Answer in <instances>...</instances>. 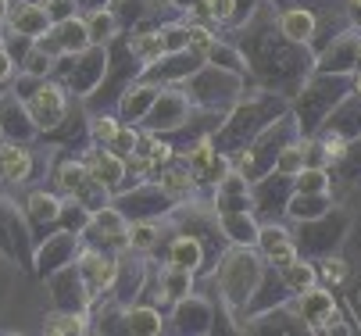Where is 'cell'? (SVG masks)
Segmentation results:
<instances>
[{
    "instance_id": "obj_39",
    "label": "cell",
    "mask_w": 361,
    "mask_h": 336,
    "mask_svg": "<svg viewBox=\"0 0 361 336\" xmlns=\"http://www.w3.org/2000/svg\"><path fill=\"white\" fill-rule=\"evenodd\" d=\"M0 139H4V125H0Z\"/></svg>"
},
{
    "instance_id": "obj_21",
    "label": "cell",
    "mask_w": 361,
    "mask_h": 336,
    "mask_svg": "<svg viewBox=\"0 0 361 336\" xmlns=\"http://www.w3.org/2000/svg\"><path fill=\"white\" fill-rule=\"evenodd\" d=\"M47 332H86V315L82 311H58V315H47L43 318Z\"/></svg>"
},
{
    "instance_id": "obj_10",
    "label": "cell",
    "mask_w": 361,
    "mask_h": 336,
    "mask_svg": "<svg viewBox=\"0 0 361 336\" xmlns=\"http://www.w3.org/2000/svg\"><path fill=\"white\" fill-rule=\"evenodd\" d=\"M54 39H58V46H61V54H82L86 46L93 43L86 22H79V18H61V22L54 25Z\"/></svg>"
},
{
    "instance_id": "obj_9",
    "label": "cell",
    "mask_w": 361,
    "mask_h": 336,
    "mask_svg": "<svg viewBox=\"0 0 361 336\" xmlns=\"http://www.w3.org/2000/svg\"><path fill=\"white\" fill-rule=\"evenodd\" d=\"M29 172H32V154L18 143H0V179L25 182Z\"/></svg>"
},
{
    "instance_id": "obj_18",
    "label": "cell",
    "mask_w": 361,
    "mask_h": 336,
    "mask_svg": "<svg viewBox=\"0 0 361 336\" xmlns=\"http://www.w3.org/2000/svg\"><path fill=\"white\" fill-rule=\"evenodd\" d=\"M158 236H161L158 222H133V225L126 229V244H129L133 251H150L154 244H158Z\"/></svg>"
},
{
    "instance_id": "obj_4",
    "label": "cell",
    "mask_w": 361,
    "mask_h": 336,
    "mask_svg": "<svg viewBox=\"0 0 361 336\" xmlns=\"http://www.w3.org/2000/svg\"><path fill=\"white\" fill-rule=\"evenodd\" d=\"M65 89L61 86H39V89H32V97H29V104H25V111H29V118L39 125V129H50V125H58L61 118H65Z\"/></svg>"
},
{
    "instance_id": "obj_14",
    "label": "cell",
    "mask_w": 361,
    "mask_h": 336,
    "mask_svg": "<svg viewBox=\"0 0 361 336\" xmlns=\"http://www.w3.org/2000/svg\"><path fill=\"white\" fill-rule=\"evenodd\" d=\"M190 275H193V272L169 265L165 275H161V294H158V297H161V301H183V297H190V286H193Z\"/></svg>"
},
{
    "instance_id": "obj_26",
    "label": "cell",
    "mask_w": 361,
    "mask_h": 336,
    "mask_svg": "<svg viewBox=\"0 0 361 336\" xmlns=\"http://www.w3.org/2000/svg\"><path fill=\"white\" fill-rule=\"evenodd\" d=\"M118 129H122V125H118L115 118H108V115H100V118H93V125H90L93 139H97V143H104V147H108V143H111V139L118 136Z\"/></svg>"
},
{
    "instance_id": "obj_28",
    "label": "cell",
    "mask_w": 361,
    "mask_h": 336,
    "mask_svg": "<svg viewBox=\"0 0 361 336\" xmlns=\"http://www.w3.org/2000/svg\"><path fill=\"white\" fill-rule=\"evenodd\" d=\"M136 139H140V132H133V129H118V136L108 143V147H111L115 154H122V158H133V151H136Z\"/></svg>"
},
{
    "instance_id": "obj_8",
    "label": "cell",
    "mask_w": 361,
    "mask_h": 336,
    "mask_svg": "<svg viewBox=\"0 0 361 336\" xmlns=\"http://www.w3.org/2000/svg\"><path fill=\"white\" fill-rule=\"evenodd\" d=\"M183 118H186V97H179V93H161L154 101V108L147 111L150 129H176L183 125Z\"/></svg>"
},
{
    "instance_id": "obj_2",
    "label": "cell",
    "mask_w": 361,
    "mask_h": 336,
    "mask_svg": "<svg viewBox=\"0 0 361 336\" xmlns=\"http://www.w3.org/2000/svg\"><path fill=\"white\" fill-rule=\"evenodd\" d=\"M297 315L307 322L312 332H329L333 322H336V301L329 290H315L307 286L304 294H297Z\"/></svg>"
},
{
    "instance_id": "obj_5",
    "label": "cell",
    "mask_w": 361,
    "mask_h": 336,
    "mask_svg": "<svg viewBox=\"0 0 361 336\" xmlns=\"http://www.w3.org/2000/svg\"><path fill=\"white\" fill-rule=\"evenodd\" d=\"M8 22H11V29H15L18 36H29V39H39V36H47L50 29H54V18H50V11L39 8V4H32V0H25V4H15V8L8 11Z\"/></svg>"
},
{
    "instance_id": "obj_24",
    "label": "cell",
    "mask_w": 361,
    "mask_h": 336,
    "mask_svg": "<svg viewBox=\"0 0 361 336\" xmlns=\"http://www.w3.org/2000/svg\"><path fill=\"white\" fill-rule=\"evenodd\" d=\"M304 154H307V143L304 147H286L276 161V172L279 175H300L304 172Z\"/></svg>"
},
{
    "instance_id": "obj_13",
    "label": "cell",
    "mask_w": 361,
    "mask_h": 336,
    "mask_svg": "<svg viewBox=\"0 0 361 336\" xmlns=\"http://www.w3.org/2000/svg\"><path fill=\"white\" fill-rule=\"evenodd\" d=\"M200 258H204V251H200V244H197L193 236H176V239H172L169 265L186 268V272H197V268H200Z\"/></svg>"
},
{
    "instance_id": "obj_25",
    "label": "cell",
    "mask_w": 361,
    "mask_h": 336,
    "mask_svg": "<svg viewBox=\"0 0 361 336\" xmlns=\"http://www.w3.org/2000/svg\"><path fill=\"white\" fill-rule=\"evenodd\" d=\"M50 68H54V51H47L43 43H36V51H32L29 61H25V72H29V75H47Z\"/></svg>"
},
{
    "instance_id": "obj_20",
    "label": "cell",
    "mask_w": 361,
    "mask_h": 336,
    "mask_svg": "<svg viewBox=\"0 0 361 336\" xmlns=\"http://www.w3.org/2000/svg\"><path fill=\"white\" fill-rule=\"evenodd\" d=\"M126 322H129V332H140V336H158L161 332V315L154 308H133L126 315Z\"/></svg>"
},
{
    "instance_id": "obj_11",
    "label": "cell",
    "mask_w": 361,
    "mask_h": 336,
    "mask_svg": "<svg viewBox=\"0 0 361 336\" xmlns=\"http://www.w3.org/2000/svg\"><path fill=\"white\" fill-rule=\"evenodd\" d=\"M158 186H161V194L169 201H186L193 189H197V175L190 172V165H176V168H165L161 172Z\"/></svg>"
},
{
    "instance_id": "obj_29",
    "label": "cell",
    "mask_w": 361,
    "mask_h": 336,
    "mask_svg": "<svg viewBox=\"0 0 361 336\" xmlns=\"http://www.w3.org/2000/svg\"><path fill=\"white\" fill-rule=\"evenodd\" d=\"M297 189H300V194H322V189H326V172H319V168L307 172V168H304Z\"/></svg>"
},
{
    "instance_id": "obj_35",
    "label": "cell",
    "mask_w": 361,
    "mask_h": 336,
    "mask_svg": "<svg viewBox=\"0 0 361 336\" xmlns=\"http://www.w3.org/2000/svg\"><path fill=\"white\" fill-rule=\"evenodd\" d=\"M8 75H11V58H8L4 46H0V82H4Z\"/></svg>"
},
{
    "instance_id": "obj_17",
    "label": "cell",
    "mask_w": 361,
    "mask_h": 336,
    "mask_svg": "<svg viewBox=\"0 0 361 336\" xmlns=\"http://www.w3.org/2000/svg\"><path fill=\"white\" fill-rule=\"evenodd\" d=\"M219 225L229 232V239H236V244H257V229L254 222L247 218V211H236V215H222Z\"/></svg>"
},
{
    "instance_id": "obj_23",
    "label": "cell",
    "mask_w": 361,
    "mask_h": 336,
    "mask_svg": "<svg viewBox=\"0 0 361 336\" xmlns=\"http://www.w3.org/2000/svg\"><path fill=\"white\" fill-rule=\"evenodd\" d=\"M154 101H158V89L140 86V89H133V97H126V101H122V111H126V115H133V118H143V115L154 108Z\"/></svg>"
},
{
    "instance_id": "obj_40",
    "label": "cell",
    "mask_w": 361,
    "mask_h": 336,
    "mask_svg": "<svg viewBox=\"0 0 361 336\" xmlns=\"http://www.w3.org/2000/svg\"><path fill=\"white\" fill-rule=\"evenodd\" d=\"M354 4H357V8H361V0H354Z\"/></svg>"
},
{
    "instance_id": "obj_12",
    "label": "cell",
    "mask_w": 361,
    "mask_h": 336,
    "mask_svg": "<svg viewBox=\"0 0 361 336\" xmlns=\"http://www.w3.org/2000/svg\"><path fill=\"white\" fill-rule=\"evenodd\" d=\"M279 29H283L286 39L304 43V39H312V32H315V15L307 11V8H290V11L279 18Z\"/></svg>"
},
{
    "instance_id": "obj_6",
    "label": "cell",
    "mask_w": 361,
    "mask_h": 336,
    "mask_svg": "<svg viewBox=\"0 0 361 336\" xmlns=\"http://www.w3.org/2000/svg\"><path fill=\"white\" fill-rule=\"evenodd\" d=\"M79 261H82L79 265V275L86 279V286H90L93 294H104V290H111V286H115V279H118V261L115 258H104L100 251H86Z\"/></svg>"
},
{
    "instance_id": "obj_16",
    "label": "cell",
    "mask_w": 361,
    "mask_h": 336,
    "mask_svg": "<svg viewBox=\"0 0 361 336\" xmlns=\"http://www.w3.org/2000/svg\"><path fill=\"white\" fill-rule=\"evenodd\" d=\"M86 29H90V39L93 43H108L115 32H118V18L111 8H97L90 18H86Z\"/></svg>"
},
{
    "instance_id": "obj_36",
    "label": "cell",
    "mask_w": 361,
    "mask_h": 336,
    "mask_svg": "<svg viewBox=\"0 0 361 336\" xmlns=\"http://www.w3.org/2000/svg\"><path fill=\"white\" fill-rule=\"evenodd\" d=\"M8 11H11V4H8V0H0V22H8Z\"/></svg>"
},
{
    "instance_id": "obj_33",
    "label": "cell",
    "mask_w": 361,
    "mask_h": 336,
    "mask_svg": "<svg viewBox=\"0 0 361 336\" xmlns=\"http://www.w3.org/2000/svg\"><path fill=\"white\" fill-rule=\"evenodd\" d=\"M233 8H236V0H215L212 18H219V22H229V18H233Z\"/></svg>"
},
{
    "instance_id": "obj_22",
    "label": "cell",
    "mask_w": 361,
    "mask_h": 336,
    "mask_svg": "<svg viewBox=\"0 0 361 336\" xmlns=\"http://www.w3.org/2000/svg\"><path fill=\"white\" fill-rule=\"evenodd\" d=\"M29 215L36 222H58L61 218V201L54 194H32L29 197Z\"/></svg>"
},
{
    "instance_id": "obj_38",
    "label": "cell",
    "mask_w": 361,
    "mask_h": 336,
    "mask_svg": "<svg viewBox=\"0 0 361 336\" xmlns=\"http://www.w3.org/2000/svg\"><path fill=\"white\" fill-rule=\"evenodd\" d=\"M357 65H361V46H357Z\"/></svg>"
},
{
    "instance_id": "obj_30",
    "label": "cell",
    "mask_w": 361,
    "mask_h": 336,
    "mask_svg": "<svg viewBox=\"0 0 361 336\" xmlns=\"http://www.w3.org/2000/svg\"><path fill=\"white\" fill-rule=\"evenodd\" d=\"M269 261H272V265H279V268L293 265V261H297V247H293V239H283L279 247H272V251H269Z\"/></svg>"
},
{
    "instance_id": "obj_32",
    "label": "cell",
    "mask_w": 361,
    "mask_h": 336,
    "mask_svg": "<svg viewBox=\"0 0 361 336\" xmlns=\"http://www.w3.org/2000/svg\"><path fill=\"white\" fill-rule=\"evenodd\" d=\"M322 279L343 282V279H347V265H343L340 258H326V261H322Z\"/></svg>"
},
{
    "instance_id": "obj_7",
    "label": "cell",
    "mask_w": 361,
    "mask_h": 336,
    "mask_svg": "<svg viewBox=\"0 0 361 336\" xmlns=\"http://www.w3.org/2000/svg\"><path fill=\"white\" fill-rule=\"evenodd\" d=\"M86 168L93 172V179L97 182H104L108 189H118L122 186V179H126V158L122 154H115L111 147H97V151H90V158H86Z\"/></svg>"
},
{
    "instance_id": "obj_31",
    "label": "cell",
    "mask_w": 361,
    "mask_h": 336,
    "mask_svg": "<svg viewBox=\"0 0 361 336\" xmlns=\"http://www.w3.org/2000/svg\"><path fill=\"white\" fill-rule=\"evenodd\" d=\"M190 46L197 54H208L212 46H215V39H212V32L208 29H200V25H190Z\"/></svg>"
},
{
    "instance_id": "obj_15",
    "label": "cell",
    "mask_w": 361,
    "mask_h": 336,
    "mask_svg": "<svg viewBox=\"0 0 361 336\" xmlns=\"http://www.w3.org/2000/svg\"><path fill=\"white\" fill-rule=\"evenodd\" d=\"M129 51L150 65V61L165 58L169 46H165V36H161V32H143V36H133V39H129Z\"/></svg>"
},
{
    "instance_id": "obj_34",
    "label": "cell",
    "mask_w": 361,
    "mask_h": 336,
    "mask_svg": "<svg viewBox=\"0 0 361 336\" xmlns=\"http://www.w3.org/2000/svg\"><path fill=\"white\" fill-rule=\"evenodd\" d=\"M322 147H326L329 158H343V154H347V147H343V139H340V136H326V139H322Z\"/></svg>"
},
{
    "instance_id": "obj_1",
    "label": "cell",
    "mask_w": 361,
    "mask_h": 336,
    "mask_svg": "<svg viewBox=\"0 0 361 336\" xmlns=\"http://www.w3.org/2000/svg\"><path fill=\"white\" fill-rule=\"evenodd\" d=\"M257 279H262V261H257L250 251L236 247L222 258L219 265V286L229 304H243L250 301V294L257 290Z\"/></svg>"
},
{
    "instance_id": "obj_19",
    "label": "cell",
    "mask_w": 361,
    "mask_h": 336,
    "mask_svg": "<svg viewBox=\"0 0 361 336\" xmlns=\"http://www.w3.org/2000/svg\"><path fill=\"white\" fill-rule=\"evenodd\" d=\"M315 275L319 272L307 261H293V265L283 268V282H286V290H293V294H304L307 286H315Z\"/></svg>"
},
{
    "instance_id": "obj_37",
    "label": "cell",
    "mask_w": 361,
    "mask_h": 336,
    "mask_svg": "<svg viewBox=\"0 0 361 336\" xmlns=\"http://www.w3.org/2000/svg\"><path fill=\"white\" fill-rule=\"evenodd\" d=\"M357 93H361V72H357Z\"/></svg>"
},
{
    "instance_id": "obj_27",
    "label": "cell",
    "mask_w": 361,
    "mask_h": 336,
    "mask_svg": "<svg viewBox=\"0 0 361 336\" xmlns=\"http://www.w3.org/2000/svg\"><path fill=\"white\" fill-rule=\"evenodd\" d=\"M283 239H290V232L283 225H265V229H257V244H262V251L269 254L272 247H279Z\"/></svg>"
},
{
    "instance_id": "obj_3",
    "label": "cell",
    "mask_w": 361,
    "mask_h": 336,
    "mask_svg": "<svg viewBox=\"0 0 361 336\" xmlns=\"http://www.w3.org/2000/svg\"><path fill=\"white\" fill-rule=\"evenodd\" d=\"M186 165H190V172L197 175V182H215V186H219V182L226 179V172H229V161L215 151V143H212L208 136H200V139L193 143Z\"/></svg>"
}]
</instances>
